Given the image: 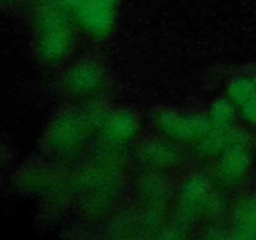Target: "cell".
<instances>
[{"label": "cell", "instance_id": "6da1fadb", "mask_svg": "<svg viewBox=\"0 0 256 240\" xmlns=\"http://www.w3.org/2000/svg\"><path fill=\"white\" fill-rule=\"evenodd\" d=\"M75 20L56 0H49L42 12L40 52L42 59L58 65L69 58L75 45Z\"/></svg>", "mask_w": 256, "mask_h": 240}, {"label": "cell", "instance_id": "7a4b0ae2", "mask_svg": "<svg viewBox=\"0 0 256 240\" xmlns=\"http://www.w3.org/2000/svg\"><path fill=\"white\" fill-rule=\"evenodd\" d=\"M106 112L98 102H88L82 109L69 110L58 116L50 139L54 152L59 154L78 152L85 144L90 132L100 129Z\"/></svg>", "mask_w": 256, "mask_h": 240}, {"label": "cell", "instance_id": "3957f363", "mask_svg": "<svg viewBox=\"0 0 256 240\" xmlns=\"http://www.w3.org/2000/svg\"><path fill=\"white\" fill-rule=\"evenodd\" d=\"M158 132L176 144H196L212 128L208 114L159 110L154 116Z\"/></svg>", "mask_w": 256, "mask_h": 240}, {"label": "cell", "instance_id": "277c9868", "mask_svg": "<svg viewBox=\"0 0 256 240\" xmlns=\"http://www.w3.org/2000/svg\"><path fill=\"white\" fill-rule=\"evenodd\" d=\"M219 196L212 182L204 175L188 178L179 192V208L182 219L192 222L198 218L214 214L219 208Z\"/></svg>", "mask_w": 256, "mask_h": 240}, {"label": "cell", "instance_id": "5b68a950", "mask_svg": "<svg viewBox=\"0 0 256 240\" xmlns=\"http://www.w3.org/2000/svg\"><path fill=\"white\" fill-rule=\"evenodd\" d=\"M106 74L96 59H82L74 62L62 75V88L74 96H92L105 84Z\"/></svg>", "mask_w": 256, "mask_h": 240}, {"label": "cell", "instance_id": "8992f818", "mask_svg": "<svg viewBox=\"0 0 256 240\" xmlns=\"http://www.w3.org/2000/svg\"><path fill=\"white\" fill-rule=\"evenodd\" d=\"M119 0H85L74 18L78 26L94 39H104L114 28Z\"/></svg>", "mask_w": 256, "mask_h": 240}, {"label": "cell", "instance_id": "52a82bcc", "mask_svg": "<svg viewBox=\"0 0 256 240\" xmlns=\"http://www.w3.org/2000/svg\"><path fill=\"white\" fill-rule=\"evenodd\" d=\"M99 130L105 146L120 152L138 136L140 122L130 110L116 109L106 112Z\"/></svg>", "mask_w": 256, "mask_h": 240}, {"label": "cell", "instance_id": "ba28073f", "mask_svg": "<svg viewBox=\"0 0 256 240\" xmlns=\"http://www.w3.org/2000/svg\"><path fill=\"white\" fill-rule=\"evenodd\" d=\"M250 168L248 142H238L228 148L216 159L215 180L222 188H236L244 182Z\"/></svg>", "mask_w": 256, "mask_h": 240}, {"label": "cell", "instance_id": "9c48e42d", "mask_svg": "<svg viewBox=\"0 0 256 240\" xmlns=\"http://www.w3.org/2000/svg\"><path fill=\"white\" fill-rule=\"evenodd\" d=\"M179 150L176 142L162 136L142 142L138 150V158L149 172H162L179 164Z\"/></svg>", "mask_w": 256, "mask_h": 240}, {"label": "cell", "instance_id": "30bf717a", "mask_svg": "<svg viewBox=\"0 0 256 240\" xmlns=\"http://www.w3.org/2000/svg\"><path fill=\"white\" fill-rule=\"evenodd\" d=\"M238 142H248L245 132L232 126H212L196 144L194 149L200 158L204 159H218L225 150Z\"/></svg>", "mask_w": 256, "mask_h": 240}, {"label": "cell", "instance_id": "8fae6325", "mask_svg": "<svg viewBox=\"0 0 256 240\" xmlns=\"http://www.w3.org/2000/svg\"><path fill=\"white\" fill-rule=\"evenodd\" d=\"M232 232L242 239H256V194L238 204L232 219Z\"/></svg>", "mask_w": 256, "mask_h": 240}, {"label": "cell", "instance_id": "7c38bea8", "mask_svg": "<svg viewBox=\"0 0 256 240\" xmlns=\"http://www.w3.org/2000/svg\"><path fill=\"white\" fill-rule=\"evenodd\" d=\"M254 95H256V76H238L228 85V98L238 108Z\"/></svg>", "mask_w": 256, "mask_h": 240}, {"label": "cell", "instance_id": "4fadbf2b", "mask_svg": "<svg viewBox=\"0 0 256 240\" xmlns=\"http://www.w3.org/2000/svg\"><path fill=\"white\" fill-rule=\"evenodd\" d=\"M236 115V106L229 100V98H219L210 105L209 116L212 126L225 128L232 126Z\"/></svg>", "mask_w": 256, "mask_h": 240}, {"label": "cell", "instance_id": "5bb4252c", "mask_svg": "<svg viewBox=\"0 0 256 240\" xmlns=\"http://www.w3.org/2000/svg\"><path fill=\"white\" fill-rule=\"evenodd\" d=\"M240 112L244 120L250 124H256V95L240 106Z\"/></svg>", "mask_w": 256, "mask_h": 240}]
</instances>
